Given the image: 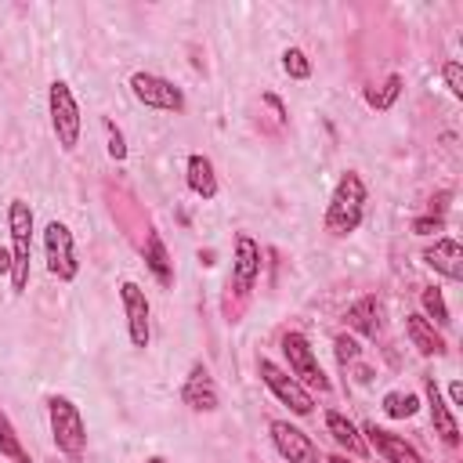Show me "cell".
Here are the masks:
<instances>
[{"label":"cell","instance_id":"cell-16","mask_svg":"<svg viewBox=\"0 0 463 463\" xmlns=\"http://www.w3.org/2000/svg\"><path fill=\"white\" fill-rule=\"evenodd\" d=\"M184 184H188V192L199 195L203 203H210V199L217 195V174H213L210 156L192 152V156L184 159Z\"/></svg>","mask_w":463,"mask_h":463},{"label":"cell","instance_id":"cell-13","mask_svg":"<svg viewBox=\"0 0 463 463\" xmlns=\"http://www.w3.org/2000/svg\"><path fill=\"white\" fill-rule=\"evenodd\" d=\"M423 264H430L438 275H445L449 282L463 279V246L452 235H438L434 246L423 250Z\"/></svg>","mask_w":463,"mask_h":463},{"label":"cell","instance_id":"cell-10","mask_svg":"<svg viewBox=\"0 0 463 463\" xmlns=\"http://www.w3.org/2000/svg\"><path fill=\"white\" fill-rule=\"evenodd\" d=\"M268 430H271L275 452H279L286 463H322V452H318V445L311 441V434H304V430L293 427L289 420H271Z\"/></svg>","mask_w":463,"mask_h":463},{"label":"cell","instance_id":"cell-32","mask_svg":"<svg viewBox=\"0 0 463 463\" xmlns=\"http://www.w3.org/2000/svg\"><path fill=\"white\" fill-rule=\"evenodd\" d=\"M449 398H452V405H459V402H463V383H459V380H452V383H449Z\"/></svg>","mask_w":463,"mask_h":463},{"label":"cell","instance_id":"cell-27","mask_svg":"<svg viewBox=\"0 0 463 463\" xmlns=\"http://www.w3.org/2000/svg\"><path fill=\"white\" fill-rule=\"evenodd\" d=\"M441 76H445L452 98H463V69H459V61H445L441 65Z\"/></svg>","mask_w":463,"mask_h":463},{"label":"cell","instance_id":"cell-5","mask_svg":"<svg viewBox=\"0 0 463 463\" xmlns=\"http://www.w3.org/2000/svg\"><path fill=\"white\" fill-rule=\"evenodd\" d=\"M43 260H47V271H51L58 282H72V279L80 275L76 242H72L69 224L47 221V228H43Z\"/></svg>","mask_w":463,"mask_h":463},{"label":"cell","instance_id":"cell-19","mask_svg":"<svg viewBox=\"0 0 463 463\" xmlns=\"http://www.w3.org/2000/svg\"><path fill=\"white\" fill-rule=\"evenodd\" d=\"M347 326L362 336H376L380 333V304L376 297H358L351 307H347Z\"/></svg>","mask_w":463,"mask_h":463},{"label":"cell","instance_id":"cell-33","mask_svg":"<svg viewBox=\"0 0 463 463\" xmlns=\"http://www.w3.org/2000/svg\"><path fill=\"white\" fill-rule=\"evenodd\" d=\"M145 463H166V456H148Z\"/></svg>","mask_w":463,"mask_h":463},{"label":"cell","instance_id":"cell-20","mask_svg":"<svg viewBox=\"0 0 463 463\" xmlns=\"http://www.w3.org/2000/svg\"><path fill=\"white\" fill-rule=\"evenodd\" d=\"M326 430H329L333 441H336L340 449H347L351 456H365V441H362L358 427H354L347 416H340V412H326Z\"/></svg>","mask_w":463,"mask_h":463},{"label":"cell","instance_id":"cell-18","mask_svg":"<svg viewBox=\"0 0 463 463\" xmlns=\"http://www.w3.org/2000/svg\"><path fill=\"white\" fill-rule=\"evenodd\" d=\"M405 333H409V340H412V347L420 351V354H441L445 351V340H441V333L423 318V315H405Z\"/></svg>","mask_w":463,"mask_h":463},{"label":"cell","instance_id":"cell-21","mask_svg":"<svg viewBox=\"0 0 463 463\" xmlns=\"http://www.w3.org/2000/svg\"><path fill=\"white\" fill-rule=\"evenodd\" d=\"M0 456L11 463H29V452L22 449V438L14 430V423L7 420V412L0 409Z\"/></svg>","mask_w":463,"mask_h":463},{"label":"cell","instance_id":"cell-23","mask_svg":"<svg viewBox=\"0 0 463 463\" xmlns=\"http://www.w3.org/2000/svg\"><path fill=\"white\" fill-rule=\"evenodd\" d=\"M416 409H420V398L412 391H387L383 394V412L391 420H409Z\"/></svg>","mask_w":463,"mask_h":463},{"label":"cell","instance_id":"cell-11","mask_svg":"<svg viewBox=\"0 0 463 463\" xmlns=\"http://www.w3.org/2000/svg\"><path fill=\"white\" fill-rule=\"evenodd\" d=\"M257 279H260V246H257L253 235L239 232L235 235V253H232V286L239 293H250Z\"/></svg>","mask_w":463,"mask_h":463},{"label":"cell","instance_id":"cell-2","mask_svg":"<svg viewBox=\"0 0 463 463\" xmlns=\"http://www.w3.org/2000/svg\"><path fill=\"white\" fill-rule=\"evenodd\" d=\"M7 232H11V293L29 289V260H33V206L25 199L7 203Z\"/></svg>","mask_w":463,"mask_h":463},{"label":"cell","instance_id":"cell-26","mask_svg":"<svg viewBox=\"0 0 463 463\" xmlns=\"http://www.w3.org/2000/svg\"><path fill=\"white\" fill-rule=\"evenodd\" d=\"M101 127H105V141H109V159H116V163H123L127 159V141H123V130L116 127V119H101Z\"/></svg>","mask_w":463,"mask_h":463},{"label":"cell","instance_id":"cell-4","mask_svg":"<svg viewBox=\"0 0 463 463\" xmlns=\"http://www.w3.org/2000/svg\"><path fill=\"white\" fill-rule=\"evenodd\" d=\"M47 112H51V130L61 145V152H72L80 145V105L72 98V87L65 80H54L47 87Z\"/></svg>","mask_w":463,"mask_h":463},{"label":"cell","instance_id":"cell-8","mask_svg":"<svg viewBox=\"0 0 463 463\" xmlns=\"http://www.w3.org/2000/svg\"><path fill=\"white\" fill-rule=\"evenodd\" d=\"M119 300H123V315H127V336L137 351H145L152 340V304H148L145 289L130 279L119 282Z\"/></svg>","mask_w":463,"mask_h":463},{"label":"cell","instance_id":"cell-3","mask_svg":"<svg viewBox=\"0 0 463 463\" xmlns=\"http://www.w3.org/2000/svg\"><path fill=\"white\" fill-rule=\"evenodd\" d=\"M47 420H51V438H54L58 452L69 459H80L87 449V423L80 416V405L65 394H51L47 398Z\"/></svg>","mask_w":463,"mask_h":463},{"label":"cell","instance_id":"cell-31","mask_svg":"<svg viewBox=\"0 0 463 463\" xmlns=\"http://www.w3.org/2000/svg\"><path fill=\"white\" fill-rule=\"evenodd\" d=\"M264 101H268V105H271V112H275V116H279V119H286V109H282V101H279V98H275V94H264Z\"/></svg>","mask_w":463,"mask_h":463},{"label":"cell","instance_id":"cell-28","mask_svg":"<svg viewBox=\"0 0 463 463\" xmlns=\"http://www.w3.org/2000/svg\"><path fill=\"white\" fill-rule=\"evenodd\" d=\"M336 358H340V362L358 358V344H354V336H347V333H340V336H336Z\"/></svg>","mask_w":463,"mask_h":463},{"label":"cell","instance_id":"cell-30","mask_svg":"<svg viewBox=\"0 0 463 463\" xmlns=\"http://www.w3.org/2000/svg\"><path fill=\"white\" fill-rule=\"evenodd\" d=\"M0 275L11 279V250L7 246H0Z\"/></svg>","mask_w":463,"mask_h":463},{"label":"cell","instance_id":"cell-14","mask_svg":"<svg viewBox=\"0 0 463 463\" xmlns=\"http://www.w3.org/2000/svg\"><path fill=\"white\" fill-rule=\"evenodd\" d=\"M365 441H369V449H376V456H383V463H423V456L405 438H398L376 423H365Z\"/></svg>","mask_w":463,"mask_h":463},{"label":"cell","instance_id":"cell-9","mask_svg":"<svg viewBox=\"0 0 463 463\" xmlns=\"http://www.w3.org/2000/svg\"><path fill=\"white\" fill-rule=\"evenodd\" d=\"M282 354H286L289 373H293L297 380H304V383H311V387H318V391L329 387V380H326V373H322V365H318V358H315V347H311V340H307L300 329H289V333L282 336Z\"/></svg>","mask_w":463,"mask_h":463},{"label":"cell","instance_id":"cell-22","mask_svg":"<svg viewBox=\"0 0 463 463\" xmlns=\"http://www.w3.org/2000/svg\"><path fill=\"white\" fill-rule=\"evenodd\" d=\"M420 304H423V318H427L430 326H449V322H452L449 304H445V297H441L438 286H427V289L420 293Z\"/></svg>","mask_w":463,"mask_h":463},{"label":"cell","instance_id":"cell-24","mask_svg":"<svg viewBox=\"0 0 463 463\" xmlns=\"http://www.w3.org/2000/svg\"><path fill=\"white\" fill-rule=\"evenodd\" d=\"M398 94H402V76H398V72H391V76L383 80V87H380V90H365V101H369L376 112H387V109L398 101Z\"/></svg>","mask_w":463,"mask_h":463},{"label":"cell","instance_id":"cell-15","mask_svg":"<svg viewBox=\"0 0 463 463\" xmlns=\"http://www.w3.org/2000/svg\"><path fill=\"white\" fill-rule=\"evenodd\" d=\"M423 394H427V409H430L434 430L441 434V441H445L449 449H456V445H459V423H456V416H452V405H445V398H441L434 376H423Z\"/></svg>","mask_w":463,"mask_h":463},{"label":"cell","instance_id":"cell-6","mask_svg":"<svg viewBox=\"0 0 463 463\" xmlns=\"http://www.w3.org/2000/svg\"><path fill=\"white\" fill-rule=\"evenodd\" d=\"M130 94L145 109H156V112H181L184 109V90L174 80L156 76V72H134L130 76Z\"/></svg>","mask_w":463,"mask_h":463},{"label":"cell","instance_id":"cell-17","mask_svg":"<svg viewBox=\"0 0 463 463\" xmlns=\"http://www.w3.org/2000/svg\"><path fill=\"white\" fill-rule=\"evenodd\" d=\"M145 268L156 275V282L159 286H174V260H170V253H166V242H163V235L159 232H148V239H145Z\"/></svg>","mask_w":463,"mask_h":463},{"label":"cell","instance_id":"cell-25","mask_svg":"<svg viewBox=\"0 0 463 463\" xmlns=\"http://www.w3.org/2000/svg\"><path fill=\"white\" fill-rule=\"evenodd\" d=\"M282 69H286L289 80H307L311 76V61H307V54L300 47H286L282 51Z\"/></svg>","mask_w":463,"mask_h":463},{"label":"cell","instance_id":"cell-34","mask_svg":"<svg viewBox=\"0 0 463 463\" xmlns=\"http://www.w3.org/2000/svg\"><path fill=\"white\" fill-rule=\"evenodd\" d=\"M326 463H347V459H344V456H329Z\"/></svg>","mask_w":463,"mask_h":463},{"label":"cell","instance_id":"cell-29","mask_svg":"<svg viewBox=\"0 0 463 463\" xmlns=\"http://www.w3.org/2000/svg\"><path fill=\"white\" fill-rule=\"evenodd\" d=\"M441 224H445L441 217H416L412 221V232L416 235H430V232H441Z\"/></svg>","mask_w":463,"mask_h":463},{"label":"cell","instance_id":"cell-1","mask_svg":"<svg viewBox=\"0 0 463 463\" xmlns=\"http://www.w3.org/2000/svg\"><path fill=\"white\" fill-rule=\"evenodd\" d=\"M365 181L354 174V170H344L340 181L333 184V195H329V206H326V232L329 235H351L358 232L362 217H365Z\"/></svg>","mask_w":463,"mask_h":463},{"label":"cell","instance_id":"cell-7","mask_svg":"<svg viewBox=\"0 0 463 463\" xmlns=\"http://www.w3.org/2000/svg\"><path fill=\"white\" fill-rule=\"evenodd\" d=\"M257 373H260L264 387H268L282 405H289V412H297V416H311L315 398L304 391V383H300V380H293L289 373H282L271 358H260V362H257Z\"/></svg>","mask_w":463,"mask_h":463},{"label":"cell","instance_id":"cell-12","mask_svg":"<svg viewBox=\"0 0 463 463\" xmlns=\"http://www.w3.org/2000/svg\"><path fill=\"white\" fill-rule=\"evenodd\" d=\"M181 402L195 412H213L217 409V387H213V376L203 362H192V369L181 383Z\"/></svg>","mask_w":463,"mask_h":463}]
</instances>
